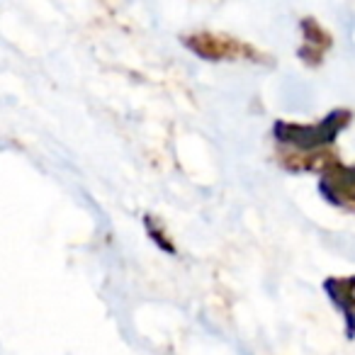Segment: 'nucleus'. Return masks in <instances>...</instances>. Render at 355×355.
I'll return each mask as SVG.
<instances>
[{
	"label": "nucleus",
	"mask_w": 355,
	"mask_h": 355,
	"mask_svg": "<svg viewBox=\"0 0 355 355\" xmlns=\"http://www.w3.org/2000/svg\"><path fill=\"white\" fill-rule=\"evenodd\" d=\"M144 227H146V232H148V236H151V241L156 243L161 251H166V253H175L178 248H175V243L171 241V236H168V232L163 229V224L158 222L153 214H146L144 217Z\"/></svg>",
	"instance_id": "nucleus-7"
},
{
	"label": "nucleus",
	"mask_w": 355,
	"mask_h": 355,
	"mask_svg": "<svg viewBox=\"0 0 355 355\" xmlns=\"http://www.w3.org/2000/svg\"><path fill=\"white\" fill-rule=\"evenodd\" d=\"M319 193L326 202L355 212V166L336 161L331 168H326L319 178Z\"/></svg>",
	"instance_id": "nucleus-4"
},
{
	"label": "nucleus",
	"mask_w": 355,
	"mask_h": 355,
	"mask_svg": "<svg viewBox=\"0 0 355 355\" xmlns=\"http://www.w3.org/2000/svg\"><path fill=\"white\" fill-rule=\"evenodd\" d=\"M324 292L345 321V336L355 338V275H334L324 280Z\"/></svg>",
	"instance_id": "nucleus-5"
},
{
	"label": "nucleus",
	"mask_w": 355,
	"mask_h": 355,
	"mask_svg": "<svg viewBox=\"0 0 355 355\" xmlns=\"http://www.w3.org/2000/svg\"><path fill=\"white\" fill-rule=\"evenodd\" d=\"M353 112L348 107H336L319 122H285L277 119L272 124V139L280 148H292V151H321L331 148L340 132L350 127Z\"/></svg>",
	"instance_id": "nucleus-1"
},
{
	"label": "nucleus",
	"mask_w": 355,
	"mask_h": 355,
	"mask_svg": "<svg viewBox=\"0 0 355 355\" xmlns=\"http://www.w3.org/2000/svg\"><path fill=\"white\" fill-rule=\"evenodd\" d=\"M277 163L290 173H324L336 161H340L334 148H321V151H292V148H277Z\"/></svg>",
	"instance_id": "nucleus-6"
},
{
	"label": "nucleus",
	"mask_w": 355,
	"mask_h": 355,
	"mask_svg": "<svg viewBox=\"0 0 355 355\" xmlns=\"http://www.w3.org/2000/svg\"><path fill=\"white\" fill-rule=\"evenodd\" d=\"M300 46H297V59L306 69H319L324 66L329 51L334 49V35L316 20L314 15H304L300 20Z\"/></svg>",
	"instance_id": "nucleus-3"
},
{
	"label": "nucleus",
	"mask_w": 355,
	"mask_h": 355,
	"mask_svg": "<svg viewBox=\"0 0 355 355\" xmlns=\"http://www.w3.org/2000/svg\"><path fill=\"white\" fill-rule=\"evenodd\" d=\"M183 46L188 51H193L198 59L209 61V64H234V61H246V64H263L270 66L275 59L261 51L258 46H253L251 42H243L227 32H209V30H198L190 35L180 37Z\"/></svg>",
	"instance_id": "nucleus-2"
}]
</instances>
